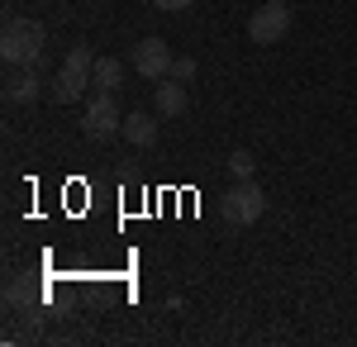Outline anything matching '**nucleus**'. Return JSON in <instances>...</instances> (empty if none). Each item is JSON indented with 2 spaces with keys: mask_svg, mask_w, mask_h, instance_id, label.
Masks as SVG:
<instances>
[{
  "mask_svg": "<svg viewBox=\"0 0 357 347\" xmlns=\"http://www.w3.org/2000/svg\"><path fill=\"white\" fill-rule=\"evenodd\" d=\"M82 134L86 138H110V134H124V114H119V105H114L110 91H100L91 105H86L82 114Z\"/></svg>",
  "mask_w": 357,
  "mask_h": 347,
  "instance_id": "4",
  "label": "nucleus"
},
{
  "mask_svg": "<svg viewBox=\"0 0 357 347\" xmlns=\"http://www.w3.org/2000/svg\"><path fill=\"white\" fill-rule=\"evenodd\" d=\"M43 43H48V33H43L38 20H10L5 33H0V57H5L10 67H38Z\"/></svg>",
  "mask_w": 357,
  "mask_h": 347,
  "instance_id": "1",
  "label": "nucleus"
},
{
  "mask_svg": "<svg viewBox=\"0 0 357 347\" xmlns=\"http://www.w3.org/2000/svg\"><path fill=\"white\" fill-rule=\"evenodd\" d=\"M91 72H96V53H91L86 43H77V48L67 53V62L57 67V77H53V100L57 105H72V100L86 91Z\"/></svg>",
  "mask_w": 357,
  "mask_h": 347,
  "instance_id": "2",
  "label": "nucleus"
},
{
  "mask_svg": "<svg viewBox=\"0 0 357 347\" xmlns=\"http://www.w3.org/2000/svg\"><path fill=\"white\" fill-rule=\"evenodd\" d=\"M252 171H257L252 153H248V148H234V153H229V176H234V181H252Z\"/></svg>",
  "mask_w": 357,
  "mask_h": 347,
  "instance_id": "11",
  "label": "nucleus"
},
{
  "mask_svg": "<svg viewBox=\"0 0 357 347\" xmlns=\"http://www.w3.org/2000/svg\"><path fill=\"white\" fill-rule=\"evenodd\" d=\"M91 86H96V91H119V86H124V62H119V57H96V72H91Z\"/></svg>",
  "mask_w": 357,
  "mask_h": 347,
  "instance_id": "9",
  "label": "nucleus"
},
{
  "mask_svg": "<svg viewBox=\"0 0 357 347\" xmlns=\"http://www.w3.org/2000/svg\"><path fill=\"white\" fill-rule=\"evenodd\" d=\"M5 95H10L15 105H33V100L43 95V91H38V72H33V67H24V77L10 81V86H5Z\"/></svg>",
  "mask_w": 357,
  "mask_h": 347,
  "instance_id": "10",
  "label": "nucleus"
},
{
  "mask_svg": "<svg viewBox=\"0 0 357 347\" xmlns=\"http://www.w3.org/2000/svg\"><path fill=\"white\" fill-rule=\"evenodd\" d=\"M172 62H176V57H172V48H167L162 38H143V43L134 48V72H138L143 81L172 77Z\"/></svg>",
  "mask_w": 357,
  "mask_h": 347,
  "instance_id": "6",
  "label": "nucleus"
},
{
  "mask_svg": "<svg viewBox=\"0 0 357 347\" xmlns=\"http://www.w3.org/2000/svg\"><path fill=\"white\" fill-rule=\"evenodd\" d=\"M276 5H286V0H276Z\"/></svg>",
  "mask_w": 357,
  "mask_h": 347,
  "instance_id": "15",
  "label": "nucleus"
},
{
  "mask_svg": "<svg viewBox=\"0 0 357 347\" xmlns=\"http://www.w3.org/2000/svg\"><path fill=\"white\" fill-rule=\"evenodd\" d=\"M153 105H158V114H181V109H186V81L162 77L158 91H153Z\"/></svg>",
  "mask_w": 357,
  "mask_h": 347,
  "instance_id": "7",
  "label": "nucleus"
},
{
  "mask_svg": "<svg viewBox=\"0 0 357 347\" xmlns=\"http://www.w3.org/2000/svg\"><path fill=\"white\" fill-rule=\"evenodd\" d=\"M262 210H267V195H262V186H252V181H238L234 190H224V195H220V219H224V224H234V229L257 224Z\"/></svg>",
  "mask_w": 357,
  "mask_h": 347,
  "instance_id": "3",
  "label": "nucleus"
},
{
  "mask_svg": "<svg viewBox=\"0 0 357 347\" xmlns=\"http://www.w3.org/2000/svg\"><path fill=\"white\" fill-rule=\"evenodd\" d=\"M124 138H129L134 148H153V143H158V119L143 114V109L129 114V119H124Z\"/></svg>",
  "mask_w": 357,
  "mask_h": 347,
  "instance_id": "8",
  "label": "nucleus"
},
{
  "mask_svg": "<svg viewBox=\"0 0 357 347\" xmlns=\"http://www.w3.org/2000/svg\"><path fill=\"white\" fill-rule=\"evenodd\" d=\"M286 29H291V10L276 5V0H267V5L252 10V20H248V38H252V43H281Z\"/></svg>",
  "mask_w": 357,
  "mask_h": 347,
  "instance_id": "5",
  "label": "nucleus"
},
{
  "mask_svg": "<svg viewBox=\"0 0 357 347\" xmlns=\"http://www.w3.org/2000/svg\"><path fill=\"white\" fill-rule=\"evenodd\" d=\"M195 72H200V67H195V57H176V62H172V77H176V81H191Z\"/></svg>",
  "mask_w": 357,
  "mask_h": 347,
  "instance_id": "13",
  "label": "nucleus"
},
{
  "mask_svg": "<svg viewBox=\"0 0 357 347\" xmlns=\"http://www.w3.org/2000/svg\"><path fill=\"white\" fill-rule=\"evenodd\" d=\"M153 5H158V10H172V15H176V10H191V0H153Z\"/></svg>",
  "mask_w": 357,
  "mask_h": 347,
  "instance_id": "14",
  "label": "nucleus"
},
{
  "mask_svg": "<svg viewBox=\"0 0 357 347\" xmlns=\"http://www.w3.org/2000/svg\"><path fill=\"white\" fill-rule=\"evenodd\" d=\"M29 300H33L29 276H10V286H5V304H10V309H20V304H29Z\"/></svg>",
  "mask_w": 357,
  "mask_h": 347,
  "instance_id": "12",
  "label": "nucleus"
}]
</instances>
